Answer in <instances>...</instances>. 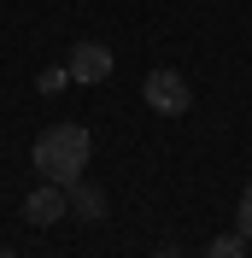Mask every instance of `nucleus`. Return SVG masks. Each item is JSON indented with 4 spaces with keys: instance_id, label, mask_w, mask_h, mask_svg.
Segmentation results:
<instances>
[{
    "instance_id": "f257e3e1",
    "label": "nucleus",
    "mask_w": 252,
    "mask_h": 258,
    "mask_svg": "<svg viewBox=\"0 0 252 258\" xmlns=\"http://www.w3.org/2000/svg\"><path fill=\"white\" fill-rule=\"evenodd\" d=\"M88 153H94V135L82 123H53L35 135L30 147V164L41 182H59V188H71V182H82V170H88Z\"/></svg>"
},
{
    "instance_id": "f03ea898",
    "label": "nucleus",
    "mask_w": 252,
    "mask_h": 258,
    "mask_svg": "<svg viewBox=\"0 0 252 258\" xmlns=\"http://www.w3.org/2000/svg\"><path fill=\"white\" fill-rule=\"evenodd\" d=\"M141 100L153 106L158 117H182V112L194 106V88H188V77H182V71H147Z\"/></svg>"
},
{
    "instance_id": "7ed1b4c3",
    "label": "nucleus",
    "mask_w": 252,
    "mask_h": 258,
    "mask_svg": "<svg viewBox=\"0 0 252 258\" xmlns=\"http://www.w3.org/2000/svg\"><path fill=\"white\" fill-rule=\"evenodd\" d=\"M111 47L106 41H77V47L65 53V71H71V82H106L111 77Z\"/></svg>"
},
{
    "instance_id": "20e7f679",
    "label": "nucleus",
    "mask_w": 252,
    "mask_h": 258,
    "mask_svg": "<svg viewBox=\"0 0 252 258\" xmlns=\"http://www.w3.org/2000/svg\"><path fill=\"white\" fill-rule=\"evenodd\" d=\"M65 211H71V200H65V188H59V182H41V188H30V194H24V223H35V229L59 223Z\"/></svg>"
},
{
    "instance_id": "39448f33",
    "label": "nucleus",
    "mask_w": 252,
    "mask_h": 258,
    "mask_svg": "<svg viewBox=\"0 0 252 258\" xmlns=\"http://www.w3.org/2000/svg\"><path fill=\"white\" fill-rule=\"evenodd\" d=\"M65 200H71V211H77L82 223H100V217H106V194H100L94 182H71Z\"/></svg>"
},
{
    "instance_id": "423d86ee",
    "label": "nucleus",
    "mask_w": 252,
    "mask_h": 258,
    "mask_svg": "<svg viewBox=\"0 0 252 258\" xmlns=\"http://www.w3.org/2000/svg\"><path fill=\"white\" fill-rule=\"evenodd\" d=\"M205 258H246V235H240V229L235 235H217V241L205 246Z\"/></svg>"
},
{
    "instance_id": "0eeeda50",
    "label": "nucleus",
    "mask_w": 252,
    "mask_h": 258,
    "mask_svg": "<svg viewBox=\"0 0 252 258\" xmlns=\"http://www.w3.org/2000/svg\"><path fill=\"white\" fill-rule=\"evenodd\" d=\"M65 82H71V71H65V64H47V71L35 77V88H41V94H59Z\"/></svg>"
},
{
    "instance_id": "6e6552de",
    "label": "nucleus",
    "mask_w": 252,
    "mask_h": 258,
    "mask_svg": "<svg viewBox=\"0 0 252 258\" xmlns=\"http://www.w3.org/2000/svg\"><path fill=\"white\" fill-rule=\"evenodd\" d=\"M235 223H240V235L252 241V182H246V194H240V211H235Z\"/></svg>"
},
{
    "instance_id": "1a4fd4ad",
    "label": "nucleus",
    "mask_w": 252,
    "mask_h": 258,
    "mask_svg": "<svg viewBox=\"0 0 252 258\" xmlns=\"http://www.w3.org/2000/svg\"><path fill=\"white\" fill-rule=\"evenodd\" d=\"M153 258H182V252H176V246H158V252H153Z\"/></svg>"
},
{
    "instance_id": "9d476101",
    "label": "nucleus",
    "mask_w": 252,
    "mask_h": 258,
    "mask_svg": "<svg viewBox=\"0 0 252 258\" xmlns=\"http://www.w3.org/2000/svg\"><path fill=\"white\" fill-rule=\"evenodd\" d=\"M0 258H18V252H12V246H0Z\"/></svg>"
}]
</instances>
